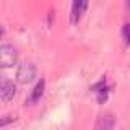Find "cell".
I'll return each mask as SVG.
<instances>
[{"label":"cell","instance_id":"6da1fadb","mask_svg":"<svg viewBox=\"0 0 130 130\" xmlns=\"http://www.w3.org/2000/svg\"><path fill=\"white\" fill-rule=\"evenodd\" d=\"M18 62V51L11 44L0 46V68H10Z\"/></svg>","mask_w":130,"mask_h":130},{"label":"cell","instance_id":"7a4b0ae2","mask_svg":"<svg viewBox=\"0 0 130 130\" xmlns=\"http://www.w3.org/2000/svg\"><path fill=\"white\" fill-rule=\"evenodd\" d=\"M34 76H36V67L29 62H23L18 67V70H16V80L21 85L31 83V81L34 80Z\"/></svg>","mask_w":130,"mask_h":130},{"label":"cell","instance_id":"3957f363","mask_svg":"<svg viewBox=\"0 0 130 130\" xmlns=\"http://www.w3.org/2000/svg\"><path fill=\"white\" fill-rule=\"evenodd\" d=\"M15 83L11 80L5 78V76H0V99L3 101V103H8V101L13 99L15 96Z\"/></svg>","mask_w":130,"mask_h":130},{"label":"cell","instance_id":"277c9868","mask_svg":"<svg viewBox=\"0 0 130 130\" xmlns=\"http://www.w3.org/2000/svg\"><path fill=\"white\" fill-rule=\"evenodd\" d=\"M114 125H116V117L112 114H103L98 117L93 130H114Z\"/></svg>","mask_w":130,"mask_h":130},{"label":"cell","instance_id":"5b68a950","mask_svg":"<svg viewBox=\"0 0 130 130\" xmlns=\"http://www.w3.org/2000/svg\"><path fill=\"white\" fill-rule=\"evenodd\" d=\"M88 8V0H73V7H72V23H78L81 15L86 11Z\"/></svg>","mask_w":130,"mask_h":130},{"label":"cell","instance_id":"8992f818","mask_svg":"<svg viewBox=\"0 0 130 130\" xmlns=\"http://www.w3.org/2000/svg\"><path fill=\"white\" fill-rule=\"evenodd\" d=\"M44 89H46V80L41 78L38 83H36L34 89L31 91L29 98H28V104H34V103H38L41 98H42V94H44Z\"/></svg>","mask_w":130,"mask_h":130},{"label":"cell","instance_id":"52a82bcc","mask_svg":"<svg viewBox=\"0 0 130 130\" xmlns=\"http://www.w3.org/2000/svg\"><path fill=\"white\" fill-rule=\"evenodd\" d=\"M98 88H99V91H98V101H99V103H104V101L107 99V94H109V89L104 86V80H101V83L98 85Z\"/></svg>","mask_w":130,"mask_h":130},{"label":"cell","instance_id":"ba28073f","mask_svg":"<svg viewBox=\"0 0 130 130\" xmlns=\"http://www.w3.org/2000/svg\"><path fill=\"white\" fill-rule=\"evenodd\" d=\"M122 34H124V38L127 39V42H130V23H127L124 28H122Z\"/></svg>","mask_w":130,"mask_h":130},{"label":"cell","instance_id":"9c48e42d","mask_svg":"<svg viewBox=\"0 0 130 130\" xmlns=\"http://www.w3.org/2000/svg\"><path fill=\"white\" fill-rule=\"evenodd\" d=\"M13 120H15V117H11V116H7L5 119H2V120H0V127H3V125L10 124V122H13Z\"/></svg>","mask_w":130,"mask_h":130},{"label":"cell","instance_id":"30bf717a","mask_svg":"<svg viewBox=\"0 0 130 130\" xmlns=\"http://www.w3.org/2000/svg\"><path fill=\"white\" fill-rule=\"evenodd\" d=\"M2 36H3V28L0 26V39H2Z\"/></svg>","mask_w":130,"mask_h":130},{"label":"cell","instance_id":"8fae6325","mask_svg":"<svg viewBox=\"0 0 130 130\" xmlns=\"http://www.w3.org/2000/svg\"><path fill=\"white\" fill-rule=\"evenodd\" d=\"M128 7H130V0H128Z\"/></svg>","mask_w":130,"mask_h":130}]
</instances>
